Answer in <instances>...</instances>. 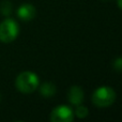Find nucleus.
Masks as SVG:
<instances>
[{
  "instance_id": "obj_8",
  "label": "nucleus",
  "mask_w": 122,
  "mask_h": 122,
  "mask_svg": "<svg viewBox=\"0 0 122 122\" xmlns=\"http://www.w3.org/2000/svg\"><path fill=\"white\" fill-rule=\"evenodd\" d=\"M88 108L86 107V106H82L81 104H79V105H77V107H76L75 109V115L78 117V118H86L87 116H88Z\"/></svg>"
},
{
  "instance_id": "obj_11",
  "label": "nucleus",
  "mask_w": 122,
  "mask_h": 122,
  "mask_svg": "<svg viewBox=\"0 0 122 122\" xmlns=\"http://www.w3.org/2000/svg\"><path fill=\"white\" fill-rule=\"evenodd\" d=\"M118 5H119V8L122 10V0H118Z\"/></svg>"
},
{
  "instance_id": "obj_3",
  "label": "nucleus",
  "mask_w": 122,
  "mask_h": 122,
  "mask_svg": "<svg viewBox=\"0 0 122 122\" xmlns=\"http://www.w3.org/2000/svg\"><path fill=\"white\" fill-rule=\"evenodd\" d=\"M19 33L18 24L12 18H6L0 24V41L11 43L17 38Z\"/></svg>"
},
{
  "instance_id": "obj_5",
  "label": "nucleus",
  "mask_w": 122,
  "mask_h": 122,
  "mask_svg": "<svg viewBox=\"0 0 122 122\" xmlns=\"http://www.w3.org/2000/svg\"><path fill=\"white\" fill-rule=\"evenodd\" d=\"M67 97H69V102L72 105L77 106L79 104H81L82 101H84V91L80 87L73 86L70 88Z\"/></svg>"
},
{
  "instance_id": "obj_7",
  "label": "nucleus",
  "mask_w": 122,
  "mask_h": 122,
  "mask_svg": "<svg viewBox=\"0 0 122 122\" xmlns=\"http://www.w3.org/2000/svg\"><path fill=\"white\" fill-rule=\"evenodd\" d=\"M40 92L44 97H51L56 93V86L51 82H45L41 86Z\"/></svg>"
},
{
  "instance_id": "obj_1",
  "label": "nucleus",
  "mask_w": 122,
  "mask_h": 122,
  "mask_svg": "<svg viewBox=\"0 0 122 122\" xmlns=\"http://www.w3.org/2000/svg\"><path fill=\"white\" fill-rule=\"evenodd\" d=\"M16 89L21 93H32L39 87V77L32 72L26 71L20 73L15 80Z\"/></svg>"
},
{
  "instance_id": "obj_9",
  "label": "nucleus",
  "mask_w": 122,
  "mask_h": 122,
  "mask_svg": "<svg viewBox=\"0 0 122 122\" xmlns=\"http://www.w3.org/2000/svg\"><path fill=\"white\" fill-rule=\"evenodd\" d=\"M0 11H1V13L3 15H9L11 13V11H12V4L9 1H4L0 6Z\"/></svg>"
},
{
  "instance_id": "obj_2",
  "label": "nucleus",
  "mask_w": 122,
  "mask_h": 122,
  "mask_svg": "<svg viewBox=\"0 0 122 122\" xmlns=\"http://www.w3.org/2000/svg\"><path fill=\"white\" fill-rule=\"evenodd\" d=\"M116 92L112 87L102 86L92 94V102L97 107H108L116 101Z\"/></svg>"
},
{
  "instance_id": "obj_4",
  "label": "nucleus",
  "mask_w": 122,
  "mask_h": 122,
  "mask_svg": "<svg viewBox=\"0 0 122 122\" xmlns=\"http://www.w3.org/2000/svg\"><path fill=\"white\" fill-rule=\"evenodd\" d=\"M73 119L74 114L72 109L64 105L54 108L51 114V120L53 122H71Z\"/></svg>"
},
{
  "instance_id": "obj_10",
  "label": "nucleus",
  "mask_w": 122,
  "mask_h": 122,
  "mask_svg": "<svg viewBox=\"0 0 122 122\" xmlns=\"http://www.w3.org/2000/svg\"><path fill=\"white\" fill-rule=\"evenodd\" d=\"M112 66L117 72H122V58H117L112 63Z\"/></svg>"
},
{
  "instance_id": "obj_6",
  "label": "nucleus",
  "mask_w": 122,
  "mask_h": 122,
  "mask_svg": "<svg viewBox=\"0 0 122 122\" xmlns=\"http://www.w3.org/2000/svg\"><path fill=\"white\" fill-rule=\"evenodd\" d=\"M36 8H34L32 4H23L21 6H19L18 11H17V15L20 19L23 20H31L36 17Z\"/></svg>"
}]
</instances>
